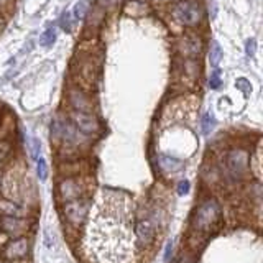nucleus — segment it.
<instances>
[{
    "label": "nucleus",
    "instance_id": "nucleus-1",
    "mask_svg": "<svg viewBox=\"0 0 263 263\" xmlns=\"http://www.w3.org/2000/svg\"><path fill=\"white\" fill-rule=\"evenodd\" d=\"M221 216V207H219L217 201L207 199L204 201L199 207L196 209L193 217V227L196 232H209L214 227Z\"/></svg>",
    "mask_w": 263,
    "mask_h": 263
},
{
    "label": "nucleus",
    "instance_id": "nucleus-2",
    "mask_svg": "<svg viewBox=\"0 0 263 263\" xmlns=\"http://www.w3.org/2000/svg\"><path fill=\"white\" fill-rule=\"evenodd\" d=\"M202 7L194 2V0H185V2H179L173 9V18L178 21L182 27H197L202 20Z\"/></svg>",
    "mask_w": 263,
    "mask_h": 263
},
{
    "label": "nucleus",
    "instance_id": "nucleus-3",
    "mask_svg": "<svg viewBox=\"0 0 263 263\" xmlns=\"http://www.w3.org/2000/svg\"><path fill=\"white\" fill-rule=\"evenodd\" d=\"M227 171L233 179H242L248 170V153L242 148L232 150L227 155Z\"/></svg>",
    "mask_w": 263,
    "mask_h": 263
},
{
    "label": "nucleus",
    "instance_id": "nucleus-4",
    "mask_svg": "<svg viewBox=\"0 0 263 263\" xmlns=\"http://www.w3.org/2000/svg\"><path fill=\"white\" fill-rule=\"evenodd\" d=\"M135 235H137V247L142 248V250L148 248L153 242H155L156 227L151 219H142V221L137 222Z\"/></svg>",
    "mask_w": 263,
    "mask_h": 263
},
{
    "label": "nucleus",
    "instance_id": "nucleus-5",
    "mask_svg": "<svg viewBox=\"0 0 263 263\" xmlns=\"http://www.w3.org/2000/svg\"><path fill=\"white\" fill-rule=\"evenodd\" d=\"M87 211H89V202L77 197V199L68 201L64 206V216L72 225H81L87 217Z\"/></svg>",
    "mask_w": 263,
    "mask_h": 263
},
{
    "label": "nucleus",
    "instance_id": "nucleus-6",
    "mask_svg": "<svg viewBox=\"0 0 263 263\" xmlns=\"http://www.w3.org/2000/svg\"><path fill=\"white\" fill-rule=\"evenodd\" d=\"M28 250H30V242H28L27 237H18L10 240L9 244L4 247L2 250V257L9 261H15V260H21L28 255Z\"/></svg>",
    "mask_w": 263,
    "mask_h": 263
},
{
    "label": "nucleus",
    "instance_id": "nucleus-7",
    "mask_svg": "<svg viewBox=\"0 0 263 263\" xmlns=\"http://www.w3.org/2000/svg\"><path fill=\"white\" fill-rule=\"evenodd\" d=\"M71 120H72V123H74V127L86 135L97 134L99 132V122L96 119V115L91 114V112L74 111L71 114Z\"/></svg>",
    "mask_w": 263,
    "mask_h": 263
},
{
    "label": "nucleus",
    "instance_id": "nucleus-8",
    "mask_svg": "<svg viewBox=\"0 0 263 263\" xmlns=\"http://www.w3.org/2000/svg\"><path fill=\"white\" fill-rule=\"evenodd\" d=\"M0 229L13 237H20L28 230V222L18 216H4L0 217Z\"/></svg>",
    "mask_w": 263,
    "mask_h": 263
},
{
    "label": "nucleus",
    "instance_id": "nucleus-9",
    "mask_svg": "<svg viewBox=\"0 0 263 263\" xmlns=\"http://www.w3.org/2000/svg\"><path fill=\"white\" fill-rule=\"evenodd\" d=\"M58 193H60V197L63 201H72V199H77L79 196H81L83 189H81V185L76 181V179H63L60 182V186H58Z\"/></svg>",
    "mask_w": 263,
    "mask_h": 263
},
{
    "label": "nucleus",
    "instance_id": "nucleus-10",
    "mask_svg": "<svg viewBox=\"0 0 263 263\" xmlns=\"http://www.w3.org/2000/svg\"><path fill=\"white\" fill-rule=\"evenodd\" d=\"M178 49L188 58H196L201 53V40L197 38L196 35H186L185 38L181 40Z\"/></svg>",
    "mask_w": 263,
    "mask_h": 263
},
{
    "label": "nucleus",
    "instance_id": "nucleus-11",
    "mask_svg": "<svg viewBox=\"0 0 263 263\" xmlns=\"http://www.w3.org/2000/svg\"><path fill=\"white\" fill-rule=\"evenodd\" d=\"M69 100H71V106L74 107V111H79V112H91L92 111V102L83 91L72 89L69 92Z\"/></svg>",
    "mask_w": 263,
    "mask_h": 263
},
{
    "label": "nucleus",
    "instance_id": "nucleus-12",
    "mask_svg": "<svg viewBox=\"0 0 263 263\" xmlns=\"http://www.w3.org/2000/svg\"><path fill=\"white\" fill-rule=\"evenodd\" d=\"M160 166H162V170L166 171V173H178L182 168V163L176 158L162 156V158H160Z\"/></svg>",
    "mask_w": 263,
    "mask_h": 263
},
{
    "label": "nucleus",
    "instance_id": "nucleus-13",
    "mask_svg": "<svg viewBox=\"0 0 263 263\" xmlns=\"http://www.w3.org/2000/svg\"><path fill=\"white\" fill-rule=\"evenodd\" d=\"M222 60V48L219 46L217 41H213V45H211V51H209V61L211 64L214 66V68H217L219 63H221Z\"/></svg>",
    "mask_w": 263,
    "mask_h": 263
},
{
    "label": "nucleus",
    "instance_id": "nucleus-14",
    "mask_svg": "<svg viewBox=\"0 0 263 263\" xmlns=\"http://www.w3.org/2000/svg\"><path fill=\"white\" fill-rule=\"evenodd\" d=\"M202 134L204 135H209L211 132L214 130V127H216V117L211 114V112H206L202 115Z\"/></svg>",
    "mask_w": 263,
    "mask_h": 263
},
{
    "label": "nucleus",
    "instance_id": "nucleus-15",
    "mask_svg": "<svg viewBox=\"0 0 263 263\" xmlns=\"http://www.w3.org/2000/svg\"><path fill=\"white\" fill-rule=\"evenodd\" d=\"M56 41V30L55 28H48V30L40 36V45L41 46H53V43Z\"/></svg>",
    "mask_w": 263,
    "mask_h": 263
},
{
    "label": "nucleus",
    "instance_id": "nucleus-16",
    "mask_svg": "<svg viewBox=\"0 0 263 263\" xmlns=\"http://www.w3.org/2000/svg\"><path fill=\"white\" fill-rule=\"evenodd\" d=\"M36 173H38L40 181H45L48 178V166H46V162L43 156L36 158Z\"/></svg>",
    "mask_w": 263,
    "mask_h": 263
},
{
    "label": "nucleus",
    "instance_id": "nucleus-17",
    "mask_svg": "<svg viewBox=\"0 0 263 263\" xmlns=\"http://www.w3.org/2000/svg\"><path fill=\"white\" fill-rule=\"evenodd\" d=\"M87 10H89V2H87V0H81V2H77L74 5V17L77 20H83L86 17Z\"/></svg>",
    "mask_w": 263,
    "mask_h": 263
},
{
    "label": "nucleus",
    "instance_id": "nucleus-18",
    "mask_svg": "<svg viewBox=\"0 0 263 263\" xmlns=\"http://www.w3.org/2000/svg\"><path fill=\"white\" fill-rule=\"evenodd\" d=\"M222 84V77H221V71L219 69H214L213 72H211L209 76V87L211 89H219Z\"/></svg>",
    "mask_w": 263,
    "mask_h": 263
},
{
    "label": "nucleus",
    "instance_id": "nucleus-19",
    "mask_svg": "<svg viewBox=\"0 0 263 263\" xmlns=\"http://www.w3.org/2000/svg\"><path fill=\"white\" fill-rule=\"evenodd\" d=\"M0 211H2V213H7L9 216H17L20 209L15 206V204H12L10 201H2L0 202Z\"/></svg>",
    "mask_w": 263,
    "mask_h": 263
},
{
    "label": "nucleus",
    "instance_id": "nucleus-20",
    "mask_svg": "<svg viewBox=\"0 0 263 263\" xmlns=\"http://www.w3.org/2000/svg\"><path fill=\"white\" fill-rule=\"evenodd\" d=\"M30 150H32V156L36 160L40 156V142L36 138H32L30 140Z\"/></svg>",
    "mask_w": 263,
    "mask_h": 263
},
{
    "label": "nucleus",
    "instance_id": "nucleus-21",
    "mask_svg": "<svg viewBox=\"0 0 263 263\" xmlns=\"http://www.w3.org/2000/svg\"><path fill=\"white\" fill-rule=\"evenodd\" d=\"M9 151H10V145L7 142H0V162L9 155Z\"/></svg>",
    "mask_w": 263,
    "mask_h": 263
},
{
    "label": "nucleus",
    "instance_id": "nucleus-22",
    "mask_svg": "<svg viewBox=\"0 0 263 263\" xmlns=\"http://www.w3.org/2000/svg\"><path fill=\"white\" fill-rule=\"evenodd\" d=\"M188 191H189V182L186 179L181 181L179 185H178V193L179 194H188Z\"/></svg>",
    "mask_w": 263,
    "mask_h": 263
},
{
    "label": "nucleus",
    "instance_id": "nucleus-23",
    "mask_svg": "<svg viewBox=\"0 0 263 263\" xmlns=\"http://www.w3.org/2000/svg\"><path fill=\"white\" fill-rule=\"evenodd\" d=\"M255 45H257V41H255L253 38L247 41V55L248 56H253V53H255Z\"/></svg>",
    "mask_w": 263,
    "mask_h": 263
},
{
    "label": "nucleus",
    "instance_id": "nucleus-24",
    "mask_svg": "<svg viewBox=\"0 0 263 263\" xmlns=\"http://www.w3.org/2000/svg\"><path fill=\"white\" fill-rule=\"evenodd\" d=\"M171 250H173V244L170 242L166 245V255H165V260L166 261H170V257H171Z\"/></svg>",
    "mask_w": 263,
    "mask_h": 263
},
{
    "label": "nucleus",
    "instance_id": "nucleus-25",
    "mask_svg": "<svg viewBox=\"0 0 263 263\" xmlns=\"http://www.w3.org/2000/svg\"><path fill=\"white\" fill-rule=\"evenodd\" d=\"M99 2L102 5H106V7H112V5H115L117 2H119V0H99Z\"/></svg>",
    "mask_w": 263,
    "mask_h": 263
},
{
    "label": "nucleus",
    "instance_id": "nucleus-26",
    "mask_svg": "<svg viewBox=\"0 0 263 263\" xmlns=\"http://www.w3.org/2000/svg\"><path fill=\"white\" fill-rule=\"evenodd\" d=\"M153 2H168V0H153Z\"/></svg>",
    "mask_w": 263,
    "mask_h": 263
},
{
    "label": "nucleus",
    "instance_id": "nucleus-27",
    "mask_svg": "<svg viewBox=\"0 0 263 263\" xmlns=\"http://www.w3.org/2000/svg\"><path fill=\"white\" fill-rule=\"evenodd\" d=\"M0 188H2V174H0Z\"/></svg>",
    "mask_w": 263,
    "mask_h": 263
},
{
    "label": "nucleus",
    "instance_id": "nucleus-28",
    "mask_svg": "<svg viewBox=\"0 0 263 263\" xmlns=\"http://www.w3.org/2000/svg\"><path fill=\"white\" fill-rule=\"evenodd\" d=\"M7 2V0H0V5H2V4H5Z\"/></svg>",
    "mask_w": 263,
    "mask_h": 263
}]
</instances>
